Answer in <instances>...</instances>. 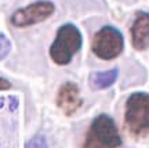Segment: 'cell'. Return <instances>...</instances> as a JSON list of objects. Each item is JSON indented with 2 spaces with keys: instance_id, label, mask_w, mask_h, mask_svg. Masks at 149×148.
<instances>
[{
  "instance_id": "6da1fadb",
  "label": "cell",
  "mask_w": 149,
  "mask_h": 148,
  "mask_svg": "<svg viewBox=\"0 0 149 148\" xmlns=\"http://www.w3.org/2000/svg\"><path fill=\"white\" fill-rule=\"evenodd\" d=\"M83 44L81 32L73 24H64L58 28L55 39L50 46V57L54 64L65 67L72 61L73 55Z\"/></svg>"
},
{
  "instance_id": "7a4b0ae2",
  "label": "cell",
  "mask_w": 149,
  "mask_h": 148,
  "mask_svg": "<svg viewBox=\"0 0 149 148\" xmlns=\"http://www.w3.org/2000/svg\"><path fill=\"white\" fill-rule=\"evenodd\" d=\"M124 123L134 137L149 136V94L144 91L133 93L126 101Z\"/></svg>"
},
{
  "instance_id": "3957f363",
  "label": "cell",
  "mask_w": 149,
  "mask_h": 148,
  "mask_svg": "<svg viewBox=\"0 0 149 148\" xmlns=\"http://www.w3.org/2000/svg\"><path fill=\"white\" fill-rule=\"evenodd\" d=\"M120 145L122 137L115 121L107 114L94 118L86 134L83 148H119Z\"/></svg>"
},
{
  "instance_id": "277c9868",
  "label": "cell",
  "mask_w": 149,
  "mask_h": 148,
  "mask_svg": "<svg viewBox=\"0 0 149 148\" xmlns=\"http://www.w3.org/2000/svg\"><path fill=\"white\" fill-rule=\"evenodd\" d=\"M123 48H124V39L122 32L111 25H107L95 32L91 42V51L104 61H109L119 57Z\"/></svg>"
},
{
  "instance_id": "5b68a950",
  "label": "cell",
  "mask_w": 149,
  "mask_h": 148,
  "mask_svg": "<svg viewBox=\"0 0 149 148\" xmlns=\"http://www.w3.org/2000/svg\"><path fill=\"white\" fill-rule=\"evenodd\" d=\"M55 13V4L50 0H37L35 3L17 8L10 17V24L14 28L22 29L42 24Z\"/></svg>"
},
{
  "instance_id": "8992f818",
  "label": "cell",
  "mask_w": 149,
  "mask_h": 148,
  "mask_svg": "<svg viewBox=\"0 0 149 148\" xmlns=\"http://www.w3.org/2000/svg\"><path fill=\"white\" fill-rule=\"evenodd\" d=\"M55 102H57V107L66 116H72L74 112L80 109V107L83 105L79 86L73 82H65L57 93Z\"/></svg>"
},
{
  "instance_id": "52a82bcc",
  "label": "cell",
  "mask_w": 149,
  "mask_h": 148,
  "mask_svg": "<svg viewBox=\"0 0 149 148\" xmlns=\"http://www.w3.org/2000/svg\"><path fill=\"white\" fill-rule=\"evenodd\" d=\"M131 43L133 47L138 51H142L149 44V13L138 11L135 14L133 24L130 27Z\"/></svg>"
},
{
  "instance_id": "ba28073f",
  "label": "cell",
  "mask_w": 149,
  "mask_h": 148,
  "mask_svg": "<svg viewBox=\"0 0 149 148\" xmlns=\"http://www.w3.org/2000/svg\"><path fill=\"white\" fill-rule=\"evenodd\" d=\"M119 76V69L112 68L101 72H93L88 78V85L93 90H104L111 87Z\"/></svg>"
},
{
  "instance_id": "9c48e42d",
  "label": "cell",
  "mask_w": 149,
  "mask_h": 148,
  "mask_svg": "<svg viewBox=\"0 0 149 148\" xmlns=\"http://www.w3.org/2000/svg\"><path fill=\"white\" fill-rule=\"evenodd\" d=\"M11 40L6 36L4 33L0 32V61H3L8 57V54L11 53Z\"/></svg>"
},
{
  "instance_id": "30bf717a",
  "label": "cell",
  "mask_w": 149,
  "mask_h": 148,
  "mask_svg": "<svg viewBox=\"0 0 149 148\" xmlns=\"http://www.w3.org/2000/svg\"><path fill=\"white\" fill-rule=\"evenodd\" d=\"M25 148H47V140L44 136L37 134L25 144Z\"/></svg>"
},
{
  "instance_id": "8fae6325",
  "label": "cell",
  "mask_w": 149,
  "mask_h": 148,
  "mask_svg": "<svg viewBox=\"0 0 149 148\" xmlns=\"http://www.w3.org/2000/svg\"><path fill=\"white\" fill-rule=\"evenodd\" d=\"M13 87V85H11L10 80H7L6 78H1L0 76V90H8Z\"/></svg>"
},
{
  "instance_id": "7c38bea8",
  "label": "cell",
  "mask_w": 149,
  "mask_h": 148,
  "mask_svg": "<svg viewBox=\"0 0 149 148\" xmlns=\"http://www.w3.org/2000/svg\"><path fill=\"white\" fill-rule=\"evenodd\" d=\"M18 107V100L17 97H10V111H15Z\"/></svg>"
}]
</instances>
